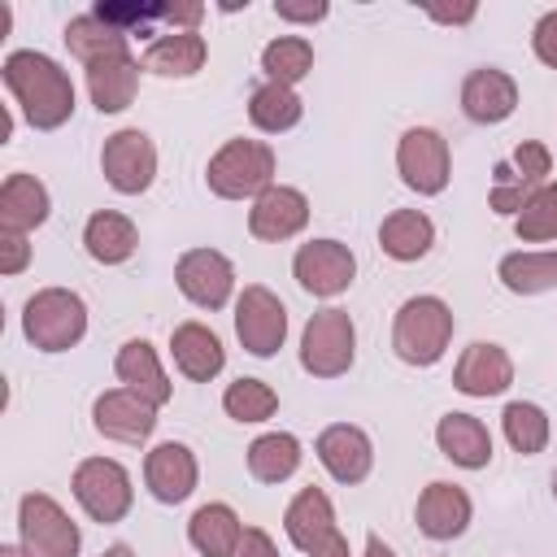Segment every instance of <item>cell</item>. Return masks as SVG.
<instances>
[{
    "instance_id": "obj_34",
    "label": "cell",
    "mask_w": 557,
    "mask_h": 557,
    "mask_svg": "<svg viewBox=\"0 0 557 557\" xmlns=\"http://www.w3.org/2000/svg\"><path fill=\"white\" fill-rule=\"evenodd\" d=\"M261 70H265V83L292 87L313 70V44L305 35H278L261 48Z\"/></svg>"
},
{
    "instance_id": "obj_44",
    "label": "cell",
    "mask_w": 557,
    "mask_h": 557,
    "mask_svg": "<svg viewBox=\"0 0 557 557\" xmlns=\"http://www.w3.org/2000/svg\"><path fill=\"white\" fill-rule=\"evenodd\" d=\"M435 22H470L474 17V4H466V9H426Z\"/></svg>"
},
{
    "instance_id": "obj_10",
    "label": "cell",
    "mask_w": 557,
    "mask_h": 557,
    "mask_svg": "<svg viewBox=\"0 0 557 557\" xmlns=\"http://www.w3.org/2000/svg\"><path fill=\"white\" fill-rule=\"evenodd\" d=\"M396 170H400L405 187H413L418 196H440L448 187V170H453L448 139L431 126L405 131L396 144Z\"/></svg>"
},
{
    "instance_id": "obj_30",
    "label": "cell",
    "mask_w": 557,
    "mask_h": 557,
    "mask_svg": "<svg viewBox=\"0 0 557 557\" xmlns=\"http://www.w3.org/2000/svg\"><path fill=\"white\" fill-rule=\"evenodd\" d=\"M300 440L287 431H265L248 444V474L257 483H283L300 470Z\"/></svg>"
},
{
    "instance_id": "obj_29",
    "label": "cell",
    "mask_w": 557,
    "mask_h": 557,
    "mask_svg": "<svg viewBox=\"0 0 557 557\" xmlns=\"http://www.w3.org/2000/svg\"><path fill=\"white\" fill-rule=\"evenodd\" d=\"M435 244V222L422 209H392L379 226V248L392 261H418Z\"/></svg>"
},
{
    "instance_id": "obj_33",
    "label": "cell",
    "mask_w": 557,
    "mask_h": 557,
    "mask_svg": "<svg viewBox=\"0 0 557 557\" xmlns=\"http://www.w3.org/2000/svg\"><path fill=\"white\" fill-rule=\"evenodd\" d=\"M65 48H70L83 65H91V61H100V57H113V52H131V48H126V35H122L117 26H109L104 17H96V13H83V17H74V22L65 26Z\"/></svg>"
},
{
    "instance_id": "obj_14",
    "label": "cell",
    "mask_w": 557,
    "mask_h": 557,
    "mask_svg": "<svg viewBox=\"0 0 557 557\" xmlns=\"http://www.w3.org/2000/svg\"><path fill=\"white\" fill-rule=\"evenodd\" d=\"M91 422L104 440H117V444H144L157 426V409L135 396L131 387H109L96 396L91 405Z\"/></svg>"
},
{
    "instance_id": "obj_25",
    "label": "cell",
    "mask_w": 557,
    "mask_h": 557,
    "mask_svg": "<svg viewBox=\"0 0 557 557\" xmlns=\"http://www.w3.org/2000/svg\"><path fill=\"white\" fill-rule=\"evenodd\" d=\"M283 531L300 553H313L331 531H335V509L322 487H300L283 513Z\"/></svg>"
},
{
    "instance_id": "obj_43",
    "label": "cell",
    "mask_w": 557,
    "mask_h": 557,
    "mask_svg": "<svg viewBox=\"0 0 557 557\" xmlns=\"http://www.w3.org/2000/svg\"><path fill=\"white\" fill-rule=\"evenodd\" d=\"M309 557H352V553H348V540H344V531L335 527V531H331V535H326V540H322V544H318Z\"/></svg>"
},
{
    "instance_id": "obj_3",
    "label": "cell",
    "mask_w": 557,
    "mask_h": 557,
    "mask_svg": "<svg viewBox=\"0 0 557 557\" xmlns=\"http://www.w3.org/2000/svg\"><path fill=\"white\" fill-rule=\"evenodd\" d=\"M205 183L222 200H257L265 187H274V148L261 139H226L209 157Z\"/></svg>"
},
{
    "instance_id": "obj_26",
    "label": "cell",
    "mask_w": 557,
    "mask_h": 557,
    "mask_svg": "<svg viewBox=\"0 0 557 557\" xmlns=\"http://www.w3.org/2000/svg\"><path fill=\"white\" fill-rule=\"evenodd\" d=\"M205 57H209V44L200 39V30H170L144 48V70L161 78H191L205 65Z\"/></svg>"
},
{
    "instance_id": "obj_18",
    "label": "cell",
    "mask_w": 557,
    "mask_h": 557,
    "mask_svg": "<svg viewBox=\"0 0 557 557\" xmlns=\"http://www.w3.org/2000/svg\"><path fill=\"white\" fill-rule=\"evenodd\" d=\"M470 513H474V505H470L466 487L444 483V479L440 483H426L422 496H418V509H413L418 531L426 540H457L470 527Z\"/></svg>"
},
{
    "instance_id": "obj_27",
    "label": "cell",
    "mask_w": 557,
    "mask_h": 557,
    "mask_svg": "<svg viewBox=\"0 0 557 557\" xmlns=\"http://www.w3.org/2000/svg\"><path fill=\"white\" fill-rule=\"evenodd\" d=\"M239 535H244V522H239V513H235L231 505H222V500L200 505V509L191 513V522H187V540H191V548H196L200 557H235Z\"/></svg>"
},
{
    "instance_id": "obj_45",
    "label": "cell",
    "mask_w": 557,
    "mask_h": 557,
    "mask_svg": "<svg viewBox=\"0 0 557 557\" xmlns=\"http://www.w3.org/2000/svg\"><path fill=\"white\" fill-rule=\"evenodd\" d=\"M366 557H396V553H392V548L370 531V535H366Z\"/></svg>"
},
{
    "instance_id": "obj_6",
    "label": "cell",
    "mask_w": 557,
    "mask_h": 557,
    "mask_svg": "<svg viewBox=\"0 0 557 557\" xmlns=\"http://www.w3.org/2000/svg\"><path fill=\"white\" fill-rule=\"evenodd\" d=\"M74 500L100 527L122 522L131 513V500H135V487H131L126 466L113 461V457H87V461H78V470H74Z\"/></svg>"
},
{
    "instance_id": "obj_36",
    "label": "cell",
    "mask_w": 557,
    "mask_h": 557,
    "mask_svg": "<svg viewBox=\"0 0 557 557\" xmlns=\"http://www.w3.org/2000/svg\"><path fill=\"white\" fill-rule=\"evenodd\" d=\"M222 409H226V418H235V422H265V418H274V409H278V392H274L270 383H261V379H235V383L222 392Z\"/></svg>"
},
{
    "instance_id": "obj_15",
    "label": "cell",
    "mask_w": 557,
    "mask_h": 557,
    "mask_svg": "<svg viewBox=\"0 0 557 557\" xmlns=\"http://www.w3.org/2000/svg\"><path fill=\"white\" fill-rule=\"evenodd\" d=\"M313 453H318V461L326 466V474L335 479V483H361L366 474H370V466H374V444H370V435L361 431V426H352V422H331L322 435H318V444H313Z\"/></svg>"
},
{
    "instance_id": "obj_8",
    "label": "cell",
    "mask_w": 557,
    "mask_h": 557,
    "mask_svg": "<svg viewBox=\"0 0 557 557\" xmlns=\"http://www.w3.org/2000/svg\"><path fill=\"white\" fill-rule=\"evenodd\" d=\"M100 170H104V183L122 196H139L152 187L157 178V148L152 139L139 131V126H126V131H113L100 148Z\"/></svg>"
},
{
    "instance_id": "obj_1",
    "label": "cell",
    "mask_w": 557,
    "mask_h": 557,
    "mask_svg": "<svg viewBox=\"0 0 557 557\" xmlns=\"http://www.w3.org/2000/svg\"><path fill=\"white\" fill-rule=\"evenodd\" d=\"M0 74H4V87L13 91L22 117L35 131H57V126L70 122V113H74V83H70V74L48 52H35V48L9 52Z\"/></svg>"
},
{
    "instance_id": "obj_48",
    "label": "cell",
    "mask_w": 557,
    "mask_h": 557,
    "mask_svg": "<svg viewBox=\"0 0 557 557\" xmlns=\"http://www.w3.org/2000/svg\"><path fill=\"white\" fill-rule=\"evenodd\" d=\"M553 496H557V474H553Z\"/></svg>"
},
{
    "instance_id": "obj_20",
    "label": "cell",
    "mask_w": 557,
    "mask_h": 557,
    "mask_svg": "<svg viewBox=\"0 0 557 557\" xmlns=\"http://www.w3.org/2000/svg\"><path fill=\"white\" fill-rule=\"evenodd\" d=\"M170 357H174L178 374L191 379V383H209L226 366V348L205 322H178L170 331Z\"/></svg>"
},
{
    "instance_id": "obj_42",
    "label": "cell",
    "mask_w": 557,
    "mask_h": 557,
    "mask_svg": "<svg viewBox=\"0 0 557 557\" xmlns=\"http://www.w3.org/2000/svg\"><path fill=\"white\" fill-rule=\"evenodd\" d=\"M274 13L283 17V22H322L326 17V4L318 0V4H287V0H274Z\"/></svg>"
},
{
    "instance_id": "obj_11",
    "label": "cell",
    "mask_w": 557,
    "mask_h": 557,
    "mask_svg": "<svg viewBox=\"0 0 557 557\" xmlns=\"http://www.w3.org/2000/svg\"><path fill=\"white\" fill-rule=\"evenodd\" d=\"M292 274H296V283H300L309 296L331 300V296H339V292L352 287V278H357V257H352V248L339 244V239H309V244L296 248Z\"/></svg>"
},
{
    "instance_id": "obj_2",
    "label": "cell",
    "mask_w": 557,
    "mask_h": 557,
    "mask_svg": "<svg viewBox=\"0 0 557 557\" xmlns=\"http://www.w3.org/2000/svg\"><path fill=\"white\" fill-rule=\"evenodd\" d=\"M453 309L440 296H409L392 322V348L405 366H435L453 344Z\"/></svg>"
},
{
    "instance_id": "obj_13",
    "label": "cell",
    "mask_w": 557,
    "mask_h": 557,
    "mask_svg": "<svg viewBox=\"0 0 557 557\" xmlns=\"http://www.w3.org/2000/svg\"><path fill=\"white\" fill-rule=\"evenodd\" d=\"M305 222H309V196L300 187H283V183L265 187L248 209V231L261 244H283V239L300 235Z\"/></svg>"
},
{
    "instance_id": "obj_38",
    "label": "cell",
    "mask_w": 557,
    "mask_h": 557,
    "mask_svg": "<svg viewBox=\"0 0 557 557\" xmlns=\"http://www.w3.org/2000/svg\"><path fill=\"white\" fill-rule=\"evenodd\" d=\"M509 170H513L527 187H544L548 174H553V152H548L540 139H522V144L513 148V157H509Z\"/></svg>"
},
{
    "instance_id": "obj_47",
    "label": "cell",
    "mask_w": 557,
    "mask_h": 557,
    "mask_svg": "<svg viewBox=\"0 0 557 557\" xmlns=\"http://www.w3.org/2000/svg\"><path fill=\"white\" fill-rule=\"evenodd\" d=\"M0 557H30L26 548H13V544H0Z\"/></svg>"
},
{
    "instance_id": "obj_5",
    "label": "cell",
    "mask_w": 557,
    "mask_h": 557,
    "mask_svg": "<svg viewBox=\"0 0 557 557\" xmlns=\"http://www.w3.org/2000/svg\"><path fill=\"white\" fill-rule=\"evenodd\" d=\"M357 361V326L348 309H318L300 331V366L313 379H339Z\"/></svg>"
},
{
    "instance_id": "obj_12",
    "label": "cell",
    "mask_w": 557,
    "mask_h": 557,
    "mask_svg": "<svg viewBox=\"0 0 557 557\" xmlns=\"http://www.w3.org/2000/svg\"><path fill=\"white\" fill-rule=\"evenodd\" d=\"M178 292L200 309H222L235 292V265L218 248H187L174 265Z\"/></svg>"
},
{
    "instance_id": "obj_22",
    "label": "cell",
    "mask_w": 557,
    "mask_h": 557,
    "mask_svg": "<svg viewBox=\"0 0 557 557\" xmlns=\"http://www.w3.org/2000/svg\"><path fill=\"white\" fill-rule=\"evenodd\" d=\"M113 370H117L122 387H131L135 396H144L152 409H161V405L174 396V383L165 379V370H161V361H157V348H152L148 339H126V344L117 348Z\"/></svg>"
},
{
    "instance_id": "obj_31",
    "label": "cell",
    "mask_w": 557,
    "mask_h": 557,
    "mask_svg": "<svg viewBox=\"0 0 557 557\" xmlns=\"http://www.w3.org/2000/svg\"><path fill=\"white\" fill-rule=\"evenodd\" d=\"M496 278H500L513 296L553 292V287H557V252H553V248H544V252H509V257H500Z\"/></svg>"
},
{
    "instance_id": "obj_39",
    "label": "cell",
    "mask_w": 557,
    "mask_h": 557,
    "mask_svg": "<svg viewBox=\"0 0 557 557\" xmlns=\"http://www.w3.org/2000/svg\"><path fill=\"white\" fill-rule=\"evenodd\" d=\"M30 261V244L17 231H0V274H22Z\"/></svg>"
},
{
    "instance_id": "obj_16",
    "label": "cell",
    "mask_w": 557,
    "mask_h": 557,
    "mask_svg": "<svg viewBox=\"0 0 557 557\" xmlns=\"http://www.w3.org/2000/svg\"><path fill=\"white\" fill-rule=\"evenodd\" d=\"M196 479H200V466H196V453L178 440H165L157 444L148 457H144V483L148 492L161 500V505H178L196 492Z\"/></svg>"
},
{
    "instance_id": "obj_9",
    "label": "cell",
    "mask_w": 557,
    "mask_h": 557,
    "mask_svg": "<svg viewBox=\"0 0 557 557\" xmlns=\"http://www.w3.org/2000/svg\"><path fill=\"white\" fill-rule=\"evenodd\" d=\"M235 335L244 344V352L252 357H274L287 339V309L283 300L261 287V283H248L235 300Z\"/></svg>"
},
{
    "instance_id": "obj_35",
    "label": "cell",
    "mask_w": 557,
    "mask_h": 557,
    "mask_svg": "<svg viewBox=\"0 0 557 557\" xmlns=\"http://www.w3.org/2000/svg\"><path fill=\"white\" fill-rule=\"evenodd\" d=\"M500 426H505V440H509V448L513 453H522V457H531V453H544V444H548V413L540 409V405H531V400H509L505 405V413H500Z\"/></svg>"
},
{
    "instance_id": "obj_17",
    "label": "cell",
    "mask_w": 557,
    "mask_h": 557,
    "mask_svg": "<svg viewBox=\"0 0 557 557\" xmlns=\"http://www.w3.org/2000/svg\"><path fill=\"white\" fill-rule=\"evenodd\" d=\"M513 109H518V83H513L505 70L479 65V70L466 74V83H461V113H466L470 122L496 126V122H505Z\"/></svg>"
},
{
    "instance_id": "obj_19",
    "label": "cell",
    "mask_w": 557,
    "mask_h": 557,
    "mask_svg": "<svg viewBox=\"0 0 557 557\" xmlns=\"http://www.w3.org/2000/svg\"><path fill=\"white\" fill-rule=\"evenodd\" d=\"M513 383V361L500 344H470L453 366V387L466 396H500Z\"/></svg>"
},
{
    "instance_id": "obj_28",
    "label": "cell",
    "mask_w": 557,
    "mask_h": 557,
    "mask_svg": "<svg viewBox=\"0 0 557 557\" xmlns=\"http://www.w3.org/2000/svg\"><path fill=\"white\" fill-rule=\"evenodd\" d=\"M135 244H139L135 222L126 213H117V209H96L87 218V226H83V248L100 265H122L135 252Z\"/></svg>"
},
{
    "instance_id": "obj_7",
    "label": "cell",
    "mask_w": 557,
    "mask_h": 557,
    "mask_svg": "<svg viewBox=\"0 0 557 557\" xmlns=\"http://www.w3.org/2000/svg\"><path fill=\"white\" fill-rule=\"evenodd\" d=\"M17 531L30 557H78V544H83L78 522L48 492H26L17 500Z\"/></svg>"
},
{
    "instance_id": "obj_40",
    "label": "cell",
    "mask_w": 557,
    "mask_h": 557,
    "mask_svg": "<svg viewBox=\"0 0 557 557\" xmlns=\"http://www.w3.org/2000/svg\"><path fill=\"white\" fill-rule=\"evenodd\" d=\"M531 48H535V57H540L544 65L557 70V9L544 13V17L535 22V30H531Z\"/></svg>"
},
{
    "instance_id": "obj_4",
    "label": "cell",
    "mask_w": 557,
    "mask_h": 557,
    "mask_svg": "<svg viewBox=\"0 0 557 557\" xmlns=\"http://www.w3.org/2000/svg\"><path fill=\"white\" fill-rule=\"evenodd\" d=\"M22 335L39 352H65L87 335V305L70 287H39L22 309Z\"/></svg>"
},
{
    "instance_id": "obj_41",
    "label": "cell",
    "mask_w": 557,
    "mask_h": 557,
    "mask_svg": "<svg viewBox=\"0 0 557 557\" xmlns=\"http://www.w3.org/2000/svg\"><path fill=\"white\" fill-rule=\"evenodd\" d=\"M235 557H278V548H274V540H270L261 527H244Z\"/></svg>"
},
{
    "instance_id": "obj_24",
    "label": "cell",
    "mask_w": 557,
    "mask_h": 557,
    "mask_svg": "<svg viewBox=\"0 0 557 557\" xmlns=\"http://www.w3.org/2000/svg\"><path fill=\"white\" fill-rule=\"evenodd\" d=\"M48 187L35 178V174H9L4 187H0V231H17V235H30L35 226L48 222Z\"/></svg>"
},
{
    "instance_id": "obj_32",
    "label": "cell",
    "mask_w": 557,
    "mask_h": 557,
    "mask_svg": "<svg viewBox=\"0 0 557 557\" xmlns=\"http://www.w3.org/2000/svg\"><path fill=\"white\" fill-rule=\"evenodd\" d=\"M300 113H305V104H300L296 87L261 83V87L248 96V117H252V126L265 131V135H283V131H292V126L300 122Z\"/></svg>"
},
{
    "instance_id": "obj_21",
    "label": "cell",
    "mask_w": 557,
    "mask_h": 557,
    "mask_svg": "<svg viewBox=\"0 0 557 557\" xmlns=\"http://www.w3.org/2000/svg\"><path fill=\"white\" fill-rule=\"evenodd\" d=\"M87 70V91H91V104L100 113H122L135 91H139V61L131 52H113V57H100Z\"/></svg>"
},
{
    "instance_id": "obj_23",
    "label": "cell",
    "mask_w": 557,
    "mask_h": 557,
    "mask_svg": "<svg viewBox=\"0 0 557 557\" xmlns=\"http://www.w3.org/2000/svg\"><path fill=\"white\" fill-rule=\"evenodd\" d=\"M435 444L461 470H483L492 461V431L474 413H444L435 426Z\"/></svg>"
},
{
    "instance_id": "obj_46",
    "label": "cell",
    "mask_w": 557,
    "mask_h": 557,
    "mask_svg": "<svg viewBox=\"0 0 557 557\" xmlns=\"http://www.w3.org/2000/svg\"><path fill=\"white\" fill-rule=\"evenodd\" d=\"M100 557H135V553H131V548H126V544H113V548H104V553H100Z\"/></svg>"
},
{
    "instance_id": "obj_37",
    "label": "cell",
    "mask_w": 557,
    "mask_h": 557,
    "mask_svg": "<svg viewBox=\"0 0 557 557\" xmlns=\"http://www.w3.org/2000/svg\"><path fill=\"white\" fill-rule=\"evenodd\" d=\"M513 231L522 244H548L557 239V183H544L513 218Z\"/></svg>"
}]
</instances>
